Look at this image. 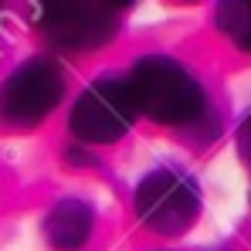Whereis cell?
Segmentation results:
<instances>
[{
    "mask_svg": "<svg viewBox=\"0 0 251 251\" xmlns=\"http://www.w3.org/2000/svg\"><path fill=\"white\" fill-rule=\"evenodd\" d=\"M238 146H241V156L251 163V116L241 123V129H238Z\"/></svg>",
    "mask_w": 251,
    "mask_h": 251,
    "instance_id": "ba28073f",
    "label": "cell"
},
{
    "mask_svg": "<svg viewBox=\"0 0 251 251\" xmlns=\"http://www.w3.org/2000/svg\"><path fill=\"white\" fill-rule=\"evenodd\" d=\"M65 95V72L51 58H27L0 85V123L14 129L38 126Z\"/></svg>",
    "mask_w": 251,
    "mask_h": 251,
    "instance_id": "3957f363",
    "label": "cell"
},
{
    "mask_svg": "<svg viewBox=\"0 0 251 251\" xmlns=\"http://www.w3.org/2000/svg\"><path fill=\"white\" fill-rule=\"evenodd\" d=\"M129 95L136 102V112L163 126L194 123L204 112V88L201 82L173 58L150 54L132 65L126 75Z\"/></svg>",
    "mask_w": 251,
    "mask_h": 251,
    "instance_id": "6da1fadb",
    "label": "cell"
},
{
    "mask_svg": "<svg viewBox=\"0 0 251 251\" xmlns=\"http://www.w3.org/2000/svg\"><path fill=\"white\" fill-rule=\"evenodd\" d=\"M109 3H112V7H116V10H119V7H129V3H132V0H109Z\"/></svg>",
    "mask_w": 251,
    "mask_h": 251,
    "instance_id": "9c48e42d",
    "label": "cell"
},
{
    "mask_svg": "<svg viewBox=\"0 0 251 251\" xmlns=\"http://www.w3.org/2000/svg\"><path fill=\"white\" fill-rule=\"evenodd\" d=\"M44 238L58 251H78L92 238V210H88V204L75 201V197L58 201L44 217Z\"/></svg>",
    "mask_w": 251,
    "mask_h": 251,
    "instance_id": "8992f818",
    "label": "cell"
},
{
    "mask_svg": "<svg viewBox=\"0 0 251 251\" xmlns=\"http://www.w3.org/2000/svg\"><path fill=\"white\" fill-rule=\"evenodd\" d=\"M34 24L65 51H92L112 41L116 7L109 0H34Z\"/></svg>",
    "mask_w": 251,
    "mask_h": 251,
    "instance_id": "7a4b0ae2",
    "label": "cell"
},
{
    "mask_svg": "<svg viewBox=\"0 0 251 251\" xmlns=\"http://www.w3.org/2000/svg\"><path fill=\"white\" fill-rule=\"evenodd\" d=\"M136 214L156 234H183L201 214V190L180 170H153L136 187Z\"/></svg>",
    "mask_w": 251,
    "mask_h": 251,
    "instance_id": "277c9868",
    "label": "cell"
},
{
    "mask_svg": "<svg viewBox=\"0 0 251 251\" xmlns=\"http://www.w3.org/2000/svg\"><path fill=\"white\" fill-rule=\"evenodd\" d=\"M217 27L227 41L241 51H251V0H221Z\"/></svg>",
    "mask_w": 251,
    "mask_h": 251,
    "instance_id": "52a82bcc",
    "label": "cell"
},
{
    "mask_svg": "<svg viewBox=\"0 0 251 251\" xmlns=\"http://www.w3.org/2000/svg\"><path fill=\"white\" fill-rule=\"evenodd\" d=\"M187 3H190V0H187Z\"/></svg>",
    "mask_w": 251,
    "mask_h": 251,
    "instance_id": "30bf717a",
    "label": "cell"
},
{
    "mask_svg": "<svg viewBox=\"0 0 251 251\" xmlns=\"http://www.w3.org/2000/svg\"><path fill=\"white\" fill-rule=\"evenodd\" d=\"M136 102L126 78H99L85 88L72 109V132L82 143H112L129 132Z\"/></svg>",
    "mask_w": 251,
    "mask_h": 251,
    "instance_id": "5b68a950",
    "label": "cell"
}]
</instances>
